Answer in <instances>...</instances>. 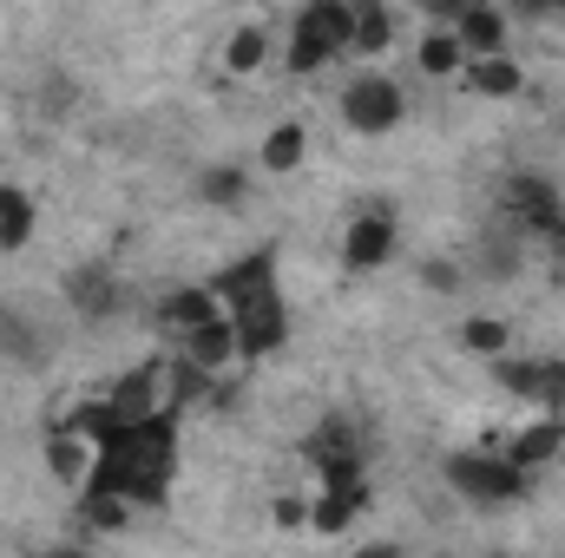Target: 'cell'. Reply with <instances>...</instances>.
I'll list each match as a JSON object with an SVG mask.
<instances>
[{
  "mask_svg": "<svg viewBox=\"0 0 565 558\" xmlns=\"http://www.w3.org/2000/svg\"><path fill=\"white\" fill-rule=\"evenodd\" d=\"M178 473V408H151L139 420H119L99 447H93V473L79 493H113L132 506H158L171 493Z\"/></svg>",
  "mask_w": 565,
  "mask_h": 558,
  "instance_id": "obj_1",
  "label": "cell"
},
{
  "mask_svg": "<svg viewBox=\"0 0 565 558\" xmlns=\"http://www.w3.org/2000/svg\"><path fill=\"white\" fill-rule=\"evenodd\" d=\"M440 480H447L467 506H520V500L533 493V473H526L520 460L493 453V447H460V453H447V460H440Z\"/></svg>",
  "mask_w": 565,
  "mask_h": 558,
  "instance_id": "obj_2",
  "label": "cell"
},
{
  "mask_svg": "<svg viewBox=\"0 0 565 558\" xmlns=\"http://www.w3.org/2000/svg\"><path fill=\"white\" fill-rule=\"evenodd\" d=\"M349 40H355V7H349V0H309V7L296 13L289 40H282V66H289L296 79H302V73H322L329 60L349 53Z\"/></svg>",
  "mask_w": 565,
  "mask_h": 558,
  "instance_id": "obj_3",
  "label": "cell"
},
{
  "mask_svg": "<svg viewBox=\"0 0 565 558\" xmlns=\"http://www.w3.org/2000/svg\"><path fill=\"white\" fill-rule=\"evenodd\" d=\"M342 126L349 132H362V139H388L402 119H408V93L388 79V73H362V79H349L342 86Z\"/></svg>",
  "mask_w": 565,
  "mask_h": 558,
  "instance_id": "obj_4",
  "label": "cell"
},
{
  "mask_svg": "<svg viewBox=\"0 0 565 558\" xmlns=\"http://www.w3.org/2000/svg\"><path fill=\"white\" fill-rule=\"evenodd\" d=\"M302 460L316 466V480H369V453H362V433L342 415H322L316 433L302 440Z\"/></svg>",
  "mask_w": 565,
  "mask_h": 558,
  "instance_id": "obj_5",
  "label": "cell"
},
{
  "mask_svg": "<svg viewBox=\"0 0 565 558\" xmlns=\"http://www.w3.org/2000/svg\"><path fill=\"white\" fill-rule=\"evenodd\" d=\"M60 289H66V309H73V315H86V322H106V315H119V309H126V277H119V264H113V257L73 264Z\"/></svg>",
  "mask_w": 565,
  "mask_h": 558,
  "instance_id": "obj_6",
  "label": "cell"
},
{
  "mask_svg": "<svg viewBox=\"0 0 565 558\" xmlns=\"http://www.w3.org/2000/svg\"><path fill=\"white\" fill-rule=\"evenodd\" d=\"M395 250H402V224H395V211H362V217L342 230V264H349L355 277L388 270Z\"/></svg>",
  "mask_w": 565,
  "mask_h": 558,
  "instance_id": "obj_7",
  "label": "cell"
},
{
  "mask_svg": "<svg viewBox=\"0 0 565 558\" xmlns=\"http://www.w3.org/2000/svg\"><path fill=\"white\" fill-rule=\"evenodd\" d=\"M211 289H217V302L224 309H244V302H257V296H277V250L270 244H257V250H244V257H231L217 277H211Z\"/></svg>",
  "mask_w": 565,
  "mask_h": 558,
  "instance_id": "obj_8",
  "label": "cell"
},
{
  "mask_svg": "<svg viewBox=\"0 0 565 558\" xmlns=\"http://www.w3.org/2000/svg\"><path fill=\"white\" fill-rule=\"evenodd\" d=\"M231 322H237V355H244V362H264V355H277L282 342H289V309H282V289H277V296L244 302V309H231Z\"/></svg>",
  "mask_w": 565,
  "mask_h": 558,
  "instance_id": "obj_9",
  "label": "cell"
},
{
  "mask_svg": "<svg viewBox=\"0 0 565 558\" xmlns=\"http://www.w3.org/2000/svg\"><path fill=\"white\" fill-rule=\"evenodd\" d=\"M362 513H369V480H322V493L309 500V533L342 539Z\"/></svg>",
  "mask_w": 565,
  "mask_h": 558,
  "instance_id": "obj_10",
  "label": "cell"
},
{
  "mask_svg": "<svg viewBox=\"0 0 565 558\" xmlns=\"http://www.w3.org/2000/svg\"><path fill=\"white\" fill-rule=\"evenodd\" d=\"M507 211H513V224H520L526 237H540L553 217H565L559 184H553L546 171H513V178H507Z\"/></svg>",
  "mask_w": 565,
  "mask_h": 558,
  "instance_id": "obj_11",
  "label": "cell"
},
{
  "mask_svg": "<svg viewBox=\"0 0 565 558\" xmlns=\"http://www.w3.org/2000/svg\"><path fill=\"white\" fill-rule=\"evenodd\" d=\"M178 355H191V362L211 368V375H224L231 362H244V355H237V322H231V309L211 315V322H198V329H184V335H178Z\"/></svg>",
  "mask_w": 565,
  "mask_h": 558,
  "instance_id": "obj_12",
  "label": "cell"
},
{
  "mask_svg": "<svg viewBox=\"0 0 565 558\" xmlns=\"http://www.w3.org/2000/svg\"><path fill=\"white\" fill-rule=\"evenodd\" d=\"M46 355H53L46 329H40L20 302H0V362H13V368H40Z\"/></svg>",
  "mask_w": 565,
  "mask_h": 558,
  "instance_id": "obj_13",
  "label": "cell"
},
{
  "mask_svg": "<svg viewBox=\"0 0 565 558\" xmlns=\"http://www.w3.org/2000/svg\"><path fill=\"white\" fill-rule=\"evenodd\" d=\"M99 401H106L113 427H119V420L151 415V408H164V368H132V375H119V382H113Z\"/></svg>",
  "mask_w": 565,
  "mask_h": 558,
  "instance_id": "obj_14",
  "label": "cell"
},
{
  "mask_svg": "<svg viewBox=\"0 0 565 558\" xmlns=\"http://www.w3.org/2000/svg\"><path fill=\"white\" fill-rule=\"evenodd\" d=\"M211 315H224V302H217L211 282H178V289L158 296V329H171V335H184V329H198Z\"/></svg>",
  "mask_w": 565,
  "mask_h": 558,
  "instance_id": "obj_15",
  "label": "cell"
},
{
  "mask_svg": "<svg viewBox=\"0 0 565 558\" xmlns=\"http://www.w3.org/2000/svg\"><path fill=\"white\" fill-rule=\"evenodd\" d=\"M467 93H480V99H520L526 93V66L513 60V53H480V60H467Z\"/></svg>",
  "mask_w": 565,
  "mask_h": 558,
  "instance_id": "obj_16",
  "label": "cell"
},
{
  "mask_svg": "<svg viewBox=\"0 0 565 558\" xmlns=\"http://www.w3.org/2000/svg\"><path fill=\"white\" fill-rule=\"evenodd\" d=\"M191 197H198V204H211V211H237V204L250 197V164H237V158L204 164V171L191 178Z\"/></svg>",
  "mask_w": 565,
  "mask_h": 558,
  "instance_id": "obj_17",
  "label": "cell"
},
{
  "mask_svg": "<svg viewBox=\"0 0 565 558\" xmlns=\"http://www.w3.org/2000/svg\"><path fill=\"white\" fill-rule=\"evenodd\" d=\"M565 453V415H540L533 427H520L513 440H507V460H520L526 473H540V466H553Z\"/></svg>",
  "mask_w": 565,
  "mask_h": 558,
  "instance_id": "obj_18",
  "label": "cell"
},
{
  "mask_svg": "<svg viewBox=\"0 0 565 558\" xmlns=\"http://www.w3.org/2000/svg\"><path fill=\"white\" fill-rule=\"evenodd\" d=\"M454 33H460L467 60H480V53H507V13H500L493 0H467V13L454 20Z\"/></svg>",
  "mask_w": 565,
  "mask_h": 558,
  "instance_id": "obj_19",
  "label": "cell"
},
{
  "mask_svg": "<svg viewBox=\"0 0 565 558\" xmlns=\"http://www.w3.org/2000/svg\"><path fill=\"white\" fill-rule=\"evenodd\" d=\"M46 473L60 480V486H86V473H93V440L86 433H73V427H60L53 440H46Z\"/></svg>",
  "mask_w": 565,
  "mask_h": 558,
  "instance_id": "obj_20",
  "label": "cell"
},
{
  "mask_svg": "<svg viewBox=\"0 0 565 558\" xmlns=\"http://www.w3.org/2000/svg\"><path fill=\"white\" fill-rule=\"evenodd\" d=\"M415 66H422L427 79H460V73H467V46H460V33L427 20L422 46H415Z\"/></svg>",
  "mask_w": 565,
  "mask_h": 558,
  "instance_id": "obj_21",
  "label": "cell"
},
{
  "mask_svg": "<svg viewBox=\"0 0 565 558\" xmlns=\"http://www.w3.org/2000/svg\"><path fill=\"white\" fill-rule=\"evenodd\" d=\"M388 46H395V20H388V7H382V0L355 7V40H349V53H362V60H382Z\"/></svg>",
  "mask_w": 565,
  "mask_h": 558,
  "instance_id": "obj_22",
  "label": "cell"
},
{
  "mask_svg": "<svg viewBox=\"0 0 565 558\" xmlns=\"http://www.w3.org/2000/svg\"><path fill=\"white\" fill-rule=\"evenodd\" d=\"M257 158H264V171H296V164H302V158H309V132H302V126H296V119H282V126H270V132H264V151H257Z\"/></svg>",
  "mask_w": 565,
  "mask_h": 558,
  "instance_id": "obj_23",
  "label": "cell"
},
{
  "mask_svg": "<svg viewBox=\"0 0 565 558\" xmlns=\"http://www.w3.org/2000/svg\"><path fill=\"white\" fill-rule=\"evenodd\" d=\"M264 60H270V33H264V26H237V33L224 40V73L250 79V73H264Z\"/></svg>",
  "mask_w": 565,
  "mask_h": 558,
  "instance_id": "obj_24",
  "label": "cell"
},
{
  "mask_svg": "<svg viewBox=\"0 0 565 558\" xmlns=\"http://www.w3.org/2000/svg\"><path fill=\"white\" fill-rule=\"evenodd\" d=\"M33 244V197L26 191H0V250H26Z\"/></svg>",
  "mask_w": 565,
  "mask_h": 558,
  "instance_id": "obj_25",
  "label": "cell"
},
{
  "mask_svg": "<svg viewBox=\"0 0 565 558\" xmlns=\"http://www.w3.org/2000/svg\"><path fill=\"white\" fill-rule=\"evenodd\" d=\"M460 348L480 355V362H493L500 348H513V329H507L500 315H467V322H460Z\"/></svg>",
  "mask_w": 565,
  "mask_h": 558,
  "instance_id": "obj_26",
  "label": "cell"
},
{
  "mask_svg": "<svg viewBox=\"0 0 565 558\" xmlns=\"http://www.w3.org/2000/svg\"><path fill=\"white\" fill-rule=\"evenodd\" d=\"M540 415H565V355H540L533 368V395H526Z\"/></svg>",
  "mask_w": 565,
  "mask_h": 558,
  "instance_id": "obj_27",
  "label": "cell"
},
{
  "mask_svg": "<svg viewBox=\"0 0 565 558\" xmlns=\"http://www.w3.org/2000/svg\"><path fill=\"white\" fill-rule=\"evenodd\" d=\"M480 270H487V277H513V270H520V244H513V237H487Z\"/></svg>",
  "mask_w": 565,
  "mask_h": 558,
  "instance_id": "obj_28",
  "label": "cell"
},
{
  "mask_svg": "<svg viewBox=\"0 0 565 558\" xmlns=\"http://www.w3.org/2000/svg\"><path fill=\"white\" fill-rule=\"evenodd\" d=\"M540 244H546V270H553V282H565V217H553V224L540 230Z\"/></svg>",
  "mask_w": 565,
  "mask_h": 558,
  "instance_id": "obj_29",
  "label": "cell"
},
{
  "mask_svg": "<svg viewBox=\"0 0 565 558\" xmlns=\"http://www.w3.org/2000/svg\"><path fill=\"white\" fill-rule=\"evenodd\" d=\"M422 282H427V289H440V296H454V289H460V264H447V257H427V264H422Z\"/></svg>",
  "mask_w": 565,
  "mask_h": 558,
  "instance_id": "obj_30",
  "label": "cell"
},
{
  "mask_svg": "<svg viewBox=\"0 0 565 558\" xmlns=\"http://www.w3.org/2000/svg\"><path fill=\"white\" fill-rule=\"evenodd\" d=\"M422 13L434 20V26H454V20L467 13V0H422Z\"/></svg>",
  "mask_w": 565,
  "mask_h": 558,
  "instance_id": "obj_31",
  "label": "cell"
},
{
  "mask_svg": "<svg viewBox=\"0 0 565 558\" xmlns=\"http://www.w3.org/2000/svg\"><path fill=\"white\" fill-rule=\"evenodd\" d=\"M277 526H309V500H277Z\"/></svg>",
  "mask_w": 565,
  "mask_h": 558,
  "instance_id": "obj_32",
  "label": "cell"
},
{
  "mask_svg": "<svg viewBox=\"0 0 565 558\" xmlns=\"http://www.w3.org/2000/svg\"><path fill=\"white\" fill-rule=\"evenodd\" d=\"M520 13H526V20H559L565 0H520Z\"/></svg>",
  "mask_w": 565,
  "mask_h": 558,
  "instance_id": "obj_33",
  "label": "cell"
},
{
  "mask_svg": "<svg viewBox=\"0 0 565 558\" xmlns=\"http://www.w3.org/2000/svg\"><path fill=\"white\" fill-rule=\"evenodd\" d=\"M0 191H7V184H0Z\"/></svg>",
  "mask_w": 565,
  "mask_h": 558,
  "instance_id": "obj_34",
  "label": "cell"
}]
</instances>
